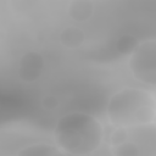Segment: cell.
Returning a JSON list of instances; mask_svg holds the SVG:
<instances>
[{
	"instance_id": "cell-1",
	"label": "cell",
	"mask_w": 156,
	"mask_h": 156,
	"mask_svg": "<svg viewBox=\"0 0 156 156\" xmlns=\"http://www.w3.org/2000/svg\"><path fill=\"white\" fill-rule=\"evenodd\" d=\"M102 139V124L85 112L67 113L54 128L55 145L71 155H90L100 147Z\"/></svg>"
},
{
	"instance_id": "cell-2",
	"label": "cell",
	"mask_w": 156,
	"mask_h": 156,
	"mask_svg": "<svg viewBox=\"0 0 156 156\" xmlns=\"http://www.w3.org/2000/svg\"><path fill=\"white\" fill-rule=\"evenodd\" d=\"M106 113L116 128L150 123L155 119L156 100L147 90L123 88L110 98Z\"/></svg>"
},
{
	"instance_id": "cell-3",
	"label": "cell",
	"mask_w": 156,
	"mask_h": 156,
	"mask_svg": "<svg viewBox=\"0 0 156 156\" xmlns=\"http://www.w3.org/2000/svg\"><path fill=\"white\" fill-rule=\"evenodd\" d=\"M110 143L113 155L156 156V123L117 127Z\"/></svg>"
},
{
	"instance_id": "cell-4",
	"label": "cell",
	"mask_w": 156,
	"mask_h": 156,
	"mask_svg": "<svg viewBox=\"0 0 156 156\" xmlns=\"http://www.w3.org/2000/svg\"><path fill=\"white\" fill-rule=\"evenodd\" d=\"M128 67L138 82L156 87V39L139 43L129 56Z\"/></svg>"
},
{
	"instance_id": "cell-5",
	"label": "cell",
	"mask_w": 156,
	"mask_h": 156,
	"mask_svg": "<svg viewBox=\"0 0 156 156\" xmlns=\"http://www.w3.org/2000/svg\"><path fill=\"white\" fill-rule=\"evenodd\" d=\"M44 69V57L41 54L30 50L24 52L17 66L18 78L26 83H33L39 79Z\"/></svg>"
},
{
	"instance_id": "cell-6",
	"label": "cell",
	"mask_w": 156,
	"mask_h": 156,
	"mask_svg": "<svg viewBox=\"0 0 156 156\" xmlns=\"http://www.w3.org/2000/svg\"><path fill=\"white\" fill-rule=\"evenodd\" d=\"M94 13L91 0H72L68 5V15L76 22H85Z\"/></svg>"
},
{
	"instance_id": "cell-7",
	"label": "cell",
	"mask_w": 156,
	"mask_h": 156,
	"mask_svg": "<svg viewBox=\"0 0 156 156\" xmlns=\"http://www.w3.org/2000/svg\"><path fill=\"white\" fill-rule=\"evenodd\" d=\"M58 154H61V150L57 146L43 141L24 145L16 151V155L18 156H54Z\"/></svg>"
},
{
	"instance_id": "cell-8",
	"label": "cell",
	"mask_w": 156,
	"mask_h": 156,
	"mask_svg": "<svg viewBox=\"0 0 156 156\" xmlns=\"http://www.w3.org/2000/svg\"><path fill=\"white\" fill-rule=\"evenodd\" d=\"M58 40L67 49H78L84 43L85 34L80 28L69 26L61 30L58 35Z\"/></svg>"
},
{
	"instance_id": "cell-9",
	"label": "cell",
	"mask_w": 156,
	"mask_h": 156,
	"mask_svg": "<svg viewBox=\"0 0 156 156\" xmlns=\"http://www.w3.org/2000/svg\"><path fill=\"white\" fill-rule=\"evenodd\" d=\"M138 40L135 37L130 34H123L121 35L116 41V49L121 55H132V52L138 46Z\"/></svg>"
},
{
	"instance_id": "cell-10",
	"label": "cell",
	"mask_w": 156,
	"mask_h": 156,
	"mask_svg": "<svg viewBox=\"0 0 156 156\" xmlns=\"http://www.w3.org/2000/svg\"><path fill=\"white\" fill-rule=\"evenodd\" d=\"M41 106L45 108V110H55L57 106H58V99L55 96V95H46L41 100Z\"/></svg>"
},
{
	"instance_id": "cell-11",
	"label": "cell",
	"mask_w": 156,
	"mask_h": 156,
	"mask_svg": "<svg viewBox=\"0 0 156 156\" xmlns=\"http://www.w3.org/2000/svg\"><path fill=\"white\" fill-rule=\"evenodd\" d=\"M154 121H155V123H156V115H155V119H154Z\"/></svg>"
}]
</instances>
